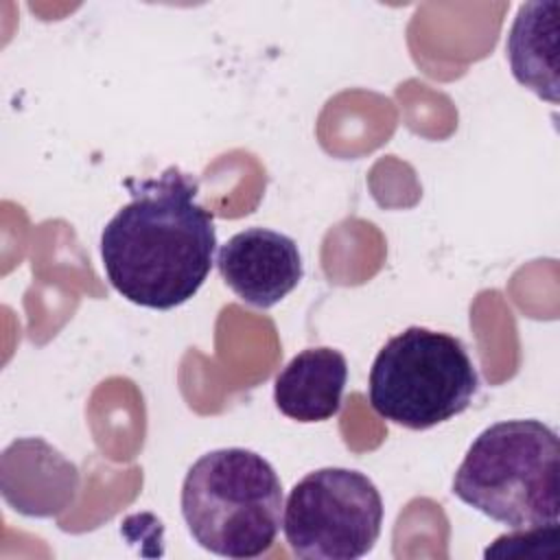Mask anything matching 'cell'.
I'll use <instances>...</instances> for the list:
<instances>
[{"label":"cell","instance_id":"cell-1","mask_svg":"<svg viewBox=\"0 0 560 560\" xmlns=\"http://www.w3.org/2000/svg\"><path fill=\"white\" fill-rule=\"evenodd\" d=\"M131 199L101 232L109 284L131 304L168 311L206 282L217 249L212 214L199 206V182L177 166L129 179Z\"/></svg>","mask_w":560,"mask_h":560},{"label":"cell","instance_id":"cell-2","mask_svg":"<svg viewBox=\"0 0 560 560\" xmlns=\"http://www.w3.org/2000/svg\"><path fill=\"white\" fill-rule=\"evenodd\" d=\"M453 494L510 529L558 525V433L532 418L490 424L455 470Z\"/></svg>","mask_w":560,"mask_h":560},{"label":"cell","instance_id":"cell-3","mask_svg":"<svg viewBox=\"0 0 560 560\" xmlns=\"http://www.w3.org/2000/svg\"><path fill=\"white\" fill-rule=\"evenodd\" d=\"M184 523L206 551L223 558L267 553L282 525V483L273 466L241 446L201 455L182 483Z\"/></svg>","mask_w":560,"mask_h":560},{"label":"cell","instance_id":"cell-4","mask_svg":"<svg viewBox=\"0 0 560 560\" xmlns=\"http://www.w3.org/2000/svg\"><path fill=\"white\" fill-rule=\"evenodd\" d=\"M479 372L462 339L409 326L378 350L368 381L372 409L405 429L424 431L466 411Z\"/></svg>","mask_w":560,"mask_h":560},{"label":"cell","instance_id":"cell-5","mask_svg":"<svg viewBox=\"0 0 560 560\" xmlns=\"http://www.w3.org/2000/svg\"><path fill=\"white\" fill-rule=\"evenodd\" d=\"M383 499L374 481L352 468H317L289 492L282 532L306 560H357L381 536Z\"/></svg>","mask_w":560,"mask_h":560},{"label":"cell","instance_id":"cell-6","mask_svg":"<svg viewBox=\"0 0 560 560\" xmlns=\"http://www.w3.org/2000/svg\"><path fill=\"white\" fill-rule=\"evenodd\" d=\"M223 282L247 304L271 308L302 280L298 243L269 228H247L230 236L217 254Z\"/></svg>","mask_w":560,"mask_h":560},{"label":"cell","instance_id":"cell-7","mask_svg":"<svg viewBox=\"0 0 560 560\" xmlns=\"http://www.w3.org/2000/svg\"><path fill=\"white\" fill-rule=\"evenodd\" d=\"M346 381L348 361L339 350L306 348L278 372L273 402L291 420L322 422L339 411Z\"/></svg>","mask_w":560,"mask_h":560},{"label":"cell","instance_id":"cell-8","mask_svg":"<svg viewBox=\"0 0 560 560\" xmlns=\"http://www.w3.org/2000/svg\"><path fill=\"white\" fill-rule=\"evenodd\" d=\"M558 18L556 0L523 2L505 42L514 79L551 105L558 103Z\"/></svg>","mask_w":560,"mask_h":560},{"label":"cell","instance_id":"cell-9","mask_svg":"<svg viewBox=\"0 0 560 560\" xmlns=\"http://www.w3.org/2000/svg\"><path fill=\"white\" fill-rule=\"evenodd\" d=\"M558 525H538L512 529L499 536L483 558H556Z\"/></svg>","mask_w":560,"mask_h":560}]
</instances>
